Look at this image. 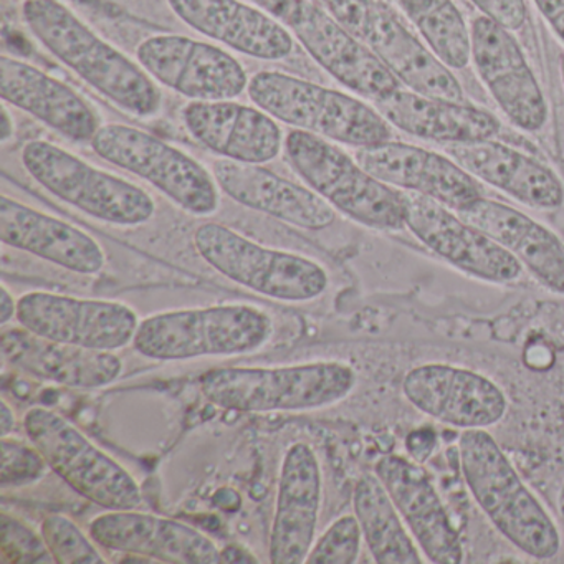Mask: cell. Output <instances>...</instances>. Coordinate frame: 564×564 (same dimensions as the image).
Instances as JSON below:
<instances>
[{"mask_svg": "<svg viewBox=\"0 0 564 564\" xmlns=\"http://www.w3.org/2000/svg\"><path fill=\"white\" fill-rule=\"evenodd\" d=\"M21 15L52 57L124 113L148 120L163 110L160 85L62 0H24Z\"/></svg>", "mask_w": 564, "mask_h": 564, "instance_id": "obj_1", "label": "cell"}, {"mask_svg": "<svg viewBox=\"0 0 564 564\" xmlns=\"http://www.w3.org/2000/svg\"><path fill=\"white\" fill-rule=\"evenodd\" d=\"M458 462L468 494L511 546L536 561H550L560 554L556 521L488 429L462 431Z\"/></svg>", "mask_w": 564, "mask_h": 564, "instance_id": "obj_2", "label": "cell"}, {"mask_svg": "<svg viewBox=\"0 0 564 564\" xmlns=\"http://www.w3.org/2000/svg\"><path fill=\"white\" fill-rule=\"evenodd\" d=\"M356 384L355 368L343 361L236 366L210 369L199 378L207 401L243 414L318 411L345 401Z\"/></svg>", "mask_w": 564, "mask_h": 564, "instance_id": "obj_3", "label": "cell"}, {"mask_svg": "<svg viewBox=\"0 0 564 564\" xmlns=\"http://www.w3.org/2000/svg\"><path fill=\"white\" fill-rule=\"evenodd\" d=\"M247 95L279 123L343 147L361 150L392 140V127L378 108L295 75L259 72L250 77Z\"/></svg>", "mask_w": 564, "mask_h": 564, "instance_id": "obj_4", "label": "cell"}, {"mask_svg": "<svg viewBox=\"0 0 564 564\" xmlns=\"http://www.w3.org/2000/svg\"><path fill=\"white\" fill-rule=\"evenodd\" d=\"M283 154L305 186L336 213L381 232L405 229L404 194L376 180L338 144L292 130L285 137Z\"/></svg>", "mask_w": 564, "mask_h": 564, "instance_id": "obj_5", "label": "cell"}, {"mask_svg": "<svg viewBox=\"0 0 564 564\" xmlns=\"http://www.w3.org/2000/svg\"><path fill=\"white\" fill-rule=\"evenodd\" d=\"M273 336V319L249 305L156 313L140 323L133 346L154 361H189L207 356L259 351Z\"/></svg>", "mask_w": 564, "mask_h": 564, "instance_id": "obj_6", "label": "cell"}, {"mask_svg": "<svg viewBox=\"0 0 564 564\" xmlns=\"http://www.w3.org/2000/svg\"><path fill=\"white\" fill-rule=\"evenodd\" d=\"M197 256L230 282L285 303H306L328 290L329 275L316 260L289 250L270 249L219 223L194 230Z\"/></svg>", "mask_w": 564, "mask_h": 564, "instance_id": "obj_7", "label": "cell"}, {"mask_svg": "<svg viewBox=\"0 0 564 564\" xmlns=\"http://www.w3.org/2000/svg\"><path fill=\"white\" fill-rule=\"evenodd\" d=\"M25 173L52 196L104 224L140 227L156 214L151 194L45 140L22 148Z\"/></svg>", "mask_w": 564, "mask_h": 564, "instance_id": "obj_8", "label": "cell"}, {"mask_svg": "<svg viewBox=\"0 0 564 564\" xmlns=\"http://www.w3.org/2000/svg\"><path fill=\"white\" fill-rule=\"evenodd\" d=\"M90 144L100 160L147 181L184 213L209 217L219 210L220 189L214 174L161 138L130 124L107 123Z\"/></svg>", "mask_w": 564, "mask_h": 564, "instance_id": "obj_9", "label": "cell"}, {"mask_svg": "<svg viewBox=\"0 0 564 564\" xmlns=\"http://www.w3.org/2000/svg\"><path fill=\"white\" fill-rule=\"evenodd\" d=\"M24 431L48 468L85 500L105 510H137L143 494L133 475L52 409H29Z\"/></svg>", "mask_w": 564, "mask_h": 564, "instance_id": "obj_10", "label": "cell"}, {"mask_svg": "<svg viewBox=\"0 0 564 564\" xmlns=\"http://www.w3.org/2000/svg\"><path fill=\"white\" fill-rule=\"evenodd\" d=\"M138 64L156 82L189 101L236 100L250 77L226 48L177 34H158L137 47Z\"/></svg>", "mask_w": 564, "mask_h": 564, "instance_id": "obj_11", "label": "cell"}, {"mask_svg": "<svg viewBox=\"0 0 564 564\" xmlns=\"http://www.w3.org/2000/svg\"><path fill=\"white\" fill-rule=\"evenodd\" d=\"M19 326L51 341L115 351L133 345L140 316L127 303L29 292L18 302Z\"/></svg>", "mask_w": 564, "mask_h": 564, "instance_id": "obj_12", "label": "cell"}, {"mask_svg": "<svg viewBox=\"0 0 564 564\" xmlns=\"http://www.w3.org/2000/svg\"><path fill=\"white\" fill-rule=\"evenodd\" d=\"M470 64L514 128L538 133L546 127L550 105L513 32L478 15L470 25Z\"/></svg>", "mask_w": 564, "mask_h": 564, "instance_id": "obj_13", "label": "cell"}, {"mask_svg": "<svg viewBox=\"0 0 564 564\" xmlns=\"http://www.w3.org/2000/svg\"><path fill=\"white\" fill-rule=\"evenodd\" d=\"M402 194L405 229L425 249L481 282L503 285L520 279L523 273L521 263L484 230L435 200L417 194Z\"/></svg>", "mask_w": 564, "mask_h": 564, "instance_id": "obj_14", "label": "cell"}, {"mask_svg": "<svg viewBox=\"0 0 564 564\" xmlns=\"http://www.w3.org/2000/svg\"><path fill=\"white\" fill-rule=\"evenodd\" d=\"M402 392L412 408L458 431L494 427L508 411L507 394L494 379L445 362L409 369Z\"/></svg>", "mask_w": 564, "mask_h": 564, "instance_id": "obj_15", "label": "cell"}, {"mask_svg": "<svg viewBox=\"0 0 564 564\" xmlns=\"http://www.w3.org/2000/svg\"><path fill=\"white\" fill-rule=\"evenodd\" d=\"M289 29L306 54L356 97L378 104L402 88L371 47L336 22L319 0H305Z\"/></svg>", "mask_w": 564, "mask_h": 564, "instance_id": "obj_16", "label": "cell"}, {"mask_svg": "<svg viewBox=\"0 0 564 564\" xmlns=\"http://www.w3.org/2000/svg\"><path fill=\"white\" fill-rule=\"evenodd\" d=\"M355 158L376 180L401 193L427 197L457 214L485 197L484 184L447 153L389 140L356 150Z\"/></svg>", "mask_w": 564, "mask_h": 564, "instance_id": "obj_17", "label": "cell"}, {"mask_svg": "<svg viewBox=\"0 0 564 564\" xmlns=\"http://www.w3.org/2000/svg\"><path fill=\"white\" fill-rule=\"evenodd\" d=\"M375 474L429 563H464L460 534L452 524L447 508L422 464L404 455H382L376 460Z\"/></svg>", "mask_w": 564, "mask_h": 564, "instance_id": "obj_18", "label": "cell"}, {"mask_svg": "<svg viewBox=\"0 0 564 564\" xmlns=\"http://www.w3.org/2000/svg\"><path fill=\"white\" fill-rule=\"evenodd\" d=\"M322 503V465L310 445L296 442L285 452L280 467L270 530V563H305L316 540Z\"/></svg>", "mask_w": 564, "mask_h": 564, "instance_id": "obj_19", "label": "cell"}, {"mask_svg": "<svg viewBox=\"0 0 564 564\" xmlns=\"http://www.w3.org/2000/svg\"><path fill=\"white\" fill-rule=\"evenodd\" d=\"M171 12L191 31L224 48L263 62L285 61L295 35L283 22L243 0H166Z\"/></svg>", "mask_w": 564, "mask_h": 564, "instance_id": "obj_20", "label": "cell"}, {"mask_svg": "<svg viewBox=\"0 0 564 564\" xmlns=\"http://www.w3.org/2000/svg\"><path fill=\"white\" fill-rule=\"evenodd\" d=\"M98 546L128 556L170 564H220V550L209 536L173 518L137 510H107L88 530Z\"/></svg>", "mask_w": 564, "mask_h": 564, "instance_id": "obj_21", "label": "cell"}, {"mask_svg": "<svg viewBox=\"0 0 564 564\" xmlns=\"http://www.w3.org/2000/svg\"><path fill=\"white\" fill-rule=\"evenodd\" d=\"M187 133L216 156L265 164L283 153L285 137L265 111L236 100L189 101L181 111Z\"/></svg>", "mask_w": 564, "mask_h": 564, "instance_id": "obj_22", "label": "cell"}, {"mask_svg": "<svg viewBox=\"0 0 564 564\" xmlns=\"http://www.w3.org/2000/svg\"><path fill=\"white\" fill-rule=\"evenodd\" d=\"M217 186L234 203L305 230L333 226L336 210L308 186L293 183L263 164L214 161Z\"/></svg>", "mask_w": 564, "mask_h": 564, "instance_id": "obj_23", "label": "cell"}, {"mask_svg": "<svg viewBox=\"0 0 564 564\" xmlns=\"http://www.w3.org/2000/svg\"><path fill=\"white\" fill-rule=\"evenodd\" d=\"M0 97L72 143H91L101 127L94 108L74 88L11 55L0 57Z\"/></svg>", "mask_w": 564, "mask_h": 564, "instance_id": "obj_24", "label": "cell"}, {"mask_svg": "<svg viewBox=\"0 0 564 564\" xmlns=\"http://www.w3.org/2000/svg\"><path fill=\"white\" fill-rule=\"evenodd\" d=\"M0 240L78 275H97L107 265V253L95 237L65 220L0 197Z\"/></svg>", "mask_w": 564, "mask_h": 564, "instance_id": "obj_25", "label": "cell"}, {"mask_svg": "<svg viewBox=\"0 0 564 564\" xmlns=\"http://www.w3.org/2000/svg\"><path fill=\"white\" fill-rule=\"evenodd\" d=\"M445 153L478 183L500 191L533 210H557L564 206V186L546 164L495 140L451 144Z\"/></svg>", "mask_w": 564, "mask_h": 564, "instance_id": "obj_26", "label": "cell"}, {"mask_svg": "<svg viewBox=\"0 0 564 564\" xmlns=\"http://www.w3.org/2000/svg\"><path fill=\"white\" fill-rule=\"evenodd\" d=\"M0 348L12 368L65 388H107L123 372V361L115 351L51 341L22 326L4 329Z\"/></svg>", "mask_w": 564, "mask_h": 564, "instance_id": "obj_27", "label": "cell"}, {"mask_svg": "<svg viewBox=\"0 0 564 564\" xmlns=\"http://www.w3.org/2000/svg\"><path fill=\"white\" fill-rule=\"evenodd\" d=\"M365 42L408 90L465 101L464 88L454 70L402 22L388 0L376 2Z\"/></svg>", "mask_w": 564, "mask_h": 564, "instance_id": "obj_28", "label": "cell"}, {"mask_svg": "<svg viewBox=\"0 0 564 564\" xmlns=\"http://www.w3.org/2000/svg\"><path fill=\"white\" fill-rule=\"evenodd\" d=\"M510 252L540 285L564 296V242L533 217L500 200L481 197L458 213Z\"/></svg>", "mask_w": 564, "mask_h": 564, "instance_id": "obj_29", "label": "cell"}, {"mask_svg": "<svg viewBox=\"0 0 564 564\" xmlns=\"http://www.w3.org/2000/svg\"><path fill=\"white\" fill-rule=\"evenodd\" d=\"M375 107L392 128L444 147L491 140L501 131L498 118L484 108L465 101L425 97L408 88H399Z\"/></svg>", "mask_w": 564, "mask_h": 564, "instance_id": "obj_30", "label": "cell"}, {"mask_svg": "<svg viewBox=\"0 0 564 564\" xmlns=\"http://www.w3.org/2000/svg\"><path fill=\"white\" fill-rule=\"evenodd\" d=\"M352 511L378 564H421L424 554L378 475L365 474L352 490Z\"/></svg>", "mask_w": 564, "mask_h": 564, "instance_id": "obj_31", "label": "cell"}, {"mask_svg": "<svg viewBox=\"0 0 564 564\" xmlns=\"http://www.w3.org/2000/svg\"><path fill=\"white\" fill-rule=\"evenodd\" d=\"M419 37L451 70L470 65V28L454 0H398Z\"/></svg>", "mask_w": 564, "mask_h": 564, "instance_id": "obj_32", "label": "cell"}, {"mask_svg": "<svg viewBox=\"0 0 564 564\" xmlns=\"http://www.w3.org/2000/svg\"><path fill=\"white\" fill-rule=\"evenodd\" d=\"M42 538L58 564H107L94 538L87 536L65 514H48L42 521Z\"/></svg>", "mask_w": 564, "mask_h": 564, "instance_id": "obj_33", "label": "cell"}, {"mask_svg": "<svg viewBox=\"0 0 564 564\" xmlns=\"http://www.w3.org/2000/svg\"><path fill=\"white\" fill-rule=\"evenodd\" d=\"M362 530L356 514H343L315 540L306 564H355L362 546Z\"/></svg>", "mask_w": 564, "mask_h": 564, "instance_id": "obj_34", "label": "cell"}, {"mask_svg": "<svg viewBox=\"0 0 564 564\" xmlns=\"http://www.w3.org/2000/svg\"><path fill=\"white\" fill-rule=\"evenodd\" d=\"M0 554L4 563H55L44 538L11 514H0Z\"/></svg>", "mask_w": 564, "mask_h": 564, "instance_id": "obj_35", "label": "cell"}, {"mask_svg": "<svg viewBox=\"0 0 564 564\" xmlns=\"http://www.w3.org/2000/svg\"><path fill=\"white\" fill-rule=\"evenodd\" d=\"M47 468L44 455L35 445L31 447L24 442L2 437V471H0L2 487H24V485L34 484L44 477Z\"/></svg>", "mask_w": 564, "mask_h": 564, "instance_id": "obj_36", "label": "cell"}, {"mask_svg": "<svg viewBox=\"0 0 564 564\" xmlns=\"http://www.w3.org/2000/svg\"><path fill=\"white\" fill-rule=\"evenodd\" d=\"M319 2L346 31L365 41L378 0H319Z\"/></svg>", "mask_w": 564, "mask_h": 564, "instance_id": "obj_37", "label": "cell"}, {"mask_svg": "<svg viewBox=\"0 0 564 564\" xmlns=\"http://www.w3.org/2000/svg\"><path fill=\"white\" fill-rule=\"evenodd\" d=\"M485 18L517 32L527 24L528 8L524 0H470Z\"/></svg>", "mask_w": 564, "mask_h": 564, "instance_id": "obj_38", "label": "cell"}, {"mask_svg": "<svg viewBox=\"0 0 564 564\" xmlns=\"http://www.w3.org/2000/svg\"><path fill=\"white\" fill-rule=\"evenodd\" d=\"M257 8L263 9L269 12L273 18L279 19L280 22L289 28L293 19L299 15L305 0H250Z\"/></svg>", "mask_w": 564, "mask_h": 564, "instance_id": "obj_39", "label": "cell"}, {"mask_svg": "<svg viewBox=\"0 0 564 564\" xmlns=\"http://www.w3.org/2000/svg\"><path fill=\"white\" fill-rule=\"evenodd\" d=\"M405 448H408L409 455L412 460L422 462L434 452L435 448V434L431 427L417 429V431L411 432L405 438Z\"/></svg>", "mask_w": 564, "mask_h": 564, "instance_id": "obj_40", "label": "cell"}, {"mask_svg": "<svg viewBox=\"0 0 564 564\" xmlns=\"http://www.w3.org/2000/svg\"><path fill=\"white\" fill-rule=\"evenodd\" d=\"M541 18L564 44V0H533Z\"/></svg>", "mask_w": 564, "mask_h": 564, "instance_id": "obj_41", "label": "cell"}, {"mask_svg": "<svg viewBox=\"0 0 564 564\" xmlns=\"http://www.w3.org/2000/svg\"><path fill=\"white\" fill-rule=\"evenodd\" d=\"M18 302L8 286H0V326H8L18 316Z\"/></svg>", "mask_w": 564, "mask_h": 564, "instance_id": "obj_42", "label": "cell"}, {"mask_svg": "<svg viewBox=\"0 0 564 564\" xmlns=\"http://www.w3.org/2000/svg\"><path fill=\"white\" fill-rule=\"evenodd\" d=\"M220 560L223 564L227 563H260L259 557L256 554L250 553L246 547L240 544H229V546L220 550Z\"/></svg>", "mask_w": 564, "mask_h": 564, "instance_id": "obj_43", "label": "cell"}, {"mask_svg": "<svg viewBox=\"0 0 564 564\" xmlns=\"http://www.w3.org/2000/svg\"><path fill=\"white\" fill-rule=\"evenodd\" d=\"M0 429H2V437H8L15 429L14 411L6 399H2L0 404Z\"/></svg>", "mask_w": 564, "mask_h": 564, "instance_id": "obj_44", "label": "cell"}, {"mask_svg": "<svg viewBox=\"0 0 564 564\" xmlns=\"http://www.w3.org/2000/svg\"><path fill=\"white\" fill-rule=\"evenodd\" d=\"M14 120L9 113L8 107H2V115H0V141L2 144L9 143L14 137Z\"/></svg>", "mask_w": 564, "mask_h": 564, "instance_id": "obj_45", "label": "cell"}, {"mask_svg": "<svg viewBox=\"0 0 564 564\" xmlns=\"http://www.w3.org/2000/svg\"><path fill=\"white\" fill-rule=\"evenodd\" d=\"M557 510H560V517H561V520H563V527H564V481H563V487H561V490H560V497H557Z\"/></svg>", "mask_w": 564, "mask_h": 564, "instance_id": "obj_46", "label": "cell"}, {"mask_svg": "<svg viewBox=\"0 0 564 564\" xmlns=\"http://www.w3.org/2000/svg\"><path fill=\"white\" fill-rule=\"evenodd\" d=\"M560 75H561V84H563L564 88V52L560 57Z\"/></svg>", "mask_w": 564, "mask_h": 564, "instance_id": "obj_47", "label": "cell"}, {"mask_svg": "<svg viewBox=\"0 0 564 564\" xmlns=\"http://www.w3.org/2000/svg\"><path fill=\"white\" fill-rule=\"evenodd\" d=\"M310 2H315V0H310Z\"/></svg>", "mask_w": 564, "mask_h": 564, "instance_id": "obj_48", "label": "cell"}]
</instances>
